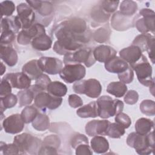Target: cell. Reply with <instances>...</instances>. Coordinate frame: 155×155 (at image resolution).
Here are the masks:
<instances>
[{"label": "cell", "mask_w": 155, "mask_h": 155, "mask_svg": "<svg viewBox=\"0 0 155 155\" xmlns=\"http://www.w3.org/2000/svg\"><path fill=\"white\" fill-rule=\"evenodd\" d=\"M38 63L43 72L52 75L59 73L63 68L62 61L56 58L42 56L38 60Z\"/></svg>", "instance_id": "cell-13"}, {"label": "cell", "mask_w": 155, "mask_h": 155, "mask_svg": "<svg viewBox=\"0 0 155 155\" xmlns=\"http://www.w3.org/2000/svg\"><path fill=\"white\" fill-rule=\"evenodd\" d=\"M139 99V94L136 91L131 90L125 93L124 100L125 102L129 105L135 104Z\"/></svg>", "instance_id": "cell-44"}, {"label": "cell", "mask_w": 155, "mask_h": 155, "mask_svg": "<svg viewBox=\"0 0 155 155\" xmlns=\"http://www.w3.org/2000/svg\"><path fill=\"white\" fill-rule=\"evenodd\" d=\"M46 90L49 94L53 96L63 97L67 94V87L61 82L53 81L48 85Z\"/></svg>", "instance_id": "cell-29"}, {"label": "cell", "mask_w": 155, "mask_h": 155, "mask_svg": "<svg viewBox=\"0 0 155 155\" xmlns=\"http://www.w3.org/2000/svg\"><path fill=\"white\" fill-rule=\"evenodd\" d=\"M96 61L100 62H106L116 55V51L110 46L101 45L96 47L93 51Z\"/></svg>", "instance_id": "cell-19"}, {"label": "cell", "mask_w": 155, "mask_h": 155, "mask_svg": "<svg viewBox=\"0 0 155 155\" xmlns=\"http://www.w3.org/2000/svg\"><path fill=\"white\" fill-rule=\"evenodd\" d=\"M116 123L122 125L125 129L128 128L131 124V120L130 117L123 112H120L117 114L114 119Z\"/></svg>", "instance_id": "cell-40"}, {"label": "cell", "mask_w": 155, "mask_h": 155, "mask_svg": "<svg viewBox=\"0 0 155 155\" xmlns=\"http://www.w3.org/2000/svg\"><path fill=\"white\" fill-rule=\"evenodd\" d=\"M24 124L21 114H13L4 120L2 127L6 133L15 134L23 130Z\"/></svg>", "instance_id": "cell-14"}, {"label": "cell", "mask_w": 155, "mask_h": 155, "mask_svg": "<svg viewBox=\"0 0 155 155\" xmlns=\"http://www.w3.org/2000/svg\"><path fill=\"white\" fill-rule=\"evenodd\" d=\"M131 68L135 71L138 81L143 85L150 87L154 84L152 77V67L143 54L139 61L131 66Z\"/></svg>", "instance_id": "cell-6"}, {"label": "cell", "mask_w": 155, "mask_h": 155, "mask_svg": "<svg viewBox=\"0 0 155 155\" xmlns=\"http://www.w3.org/2000/svg\"><path fill=\"white\" fill-rule=\"evenodd\" d=\"M51 82V81L50 78L47 74H45L43 73L35 79V84L39 86L44 90H47V87L48 85Z\"/></svg>", "instance_id": "cell-46"}, {"label": "cell", "mask_w": 155, "mask_h": 155, "mask_svg": "<svg viewBox=\"0 0 155 155\" xmlns=\"http://www.w3.org/2000/svg\"><path fill=\"white\" fill-rule=\"evenodd\" d=\"M5 71V66L2 62H1V76H2Z\"/></svg>", "instance_id": "cell-52"}, {"label": "cell", "mask_w": 155, "mask_h": 155, "mask_svg": "<svg viewBox=\"0 0 155 155\" xmlns=\"http://www.w3.org/2000/svg\"><path fill=\"white\" fill-rule=\"evenodd\" d=\"M18 102V97L14 94L10 93L5 96L1 97V111L3 113L7 108L13 107Z\"/></svg>", "instance_id": "cell-36"}, {"label": "cell", "mask_w": 155, "mask_h": 155, "mask_svg": "<svg viewBox=\"0 0 155 155\" xmlns=\"http://www.w3.org/2000/svg\"><path fill=\"white\" fill-rule=\"evenodd\" d=\"M15 38V33L12 31H5L1 35V44L11 45Z\"/></svg>", "instance_id": "cell-45"}, {"label": "cell", "mask_w": 155, "mask_h": 155, "mask_svg": "<svg viewBox=\"0 0 155 155\" xmlns=\"http://www.w3.org/2000/svg\"><path fill=\"white\" fill-rule=\"evenodd\" d=\"M74 91L78 94H84L91 98L98 97L102 92V85L95 79L76 81L73 85Z\"/></svg>", "instance_id": "cell-5"}, {"label": "cell", "mask_w": 155, "mask_h": 155, "mask_svg": "<svg viewBox=\"0 0 155 155\" xmlns=\"http://www.w3.org/2000/svg\"><path fill=\"white\" fill-rule=\"evenodd\" d=\"M142 16L136 21V27L142 33H148V31L154 33V12L151 9L142 8L139 12Z\"/></svg>", "instance_id": "cell-9"}, {"label": "cell", "mask_w": 155, "mask_h": 155, "mask_svg": "<svg viewBox=\"0 0 155 155\" xmlns=\"http://www.w3.org/2000/svg\"><path fill=\"white\" fill-rule=\"evenodd\" d=\"M110 124L108 120H93L88 122L85 126V132L89 136H104Z\"/></svg>", "instance_id": "cell-17"}, {"label": "cell", "mask_w": 155, "mask_h": 155, "mask_svg": "<svg viewBox=\"0 0 155 155\" xmlns=\"http://www.w3.org/2000/svg\"><path fill=\"white\" fill-rule=\"evenodd\" d=\"M31 44L32 47L39 51H45L50 49L52 45V40L46 34H43L34 38Z\"/></svg>", "instance_id": "cell-27"}, {"label": "cell", "mask_w": 155, "mask_h": 155, "mask_svg": "<svg viewBox=\"0 0 155 155\" xmlns=\"http://www.w3.org/2000/svg\"><path fill=\"white\" fill-rule=\"evenodd\" d=\"M4 79L9 82L12 87L20 89H28L31 85V79L23 72L8 73Z\"/></svg>", "instance_id": "cell-15"}, {"label": "cell", "mask_w": 155, "mask_h": 155, "mask_svg": "<svg viewBox=\"0 0 155 155\" xmlns=\"http://www.w3.org/2000/svg\"><path fill=\"white\" fill-rule=\"evenodd\" d=\"M0 56L1 59L10 67L15 65L18 59L17 53L11 45L1 44Z\"/></svg>", "instance_id": "cell-22"}, {"label": "cell", "mask_w": 155, "mask_h": 155, "mask_svg": "<svg viewBox=\"0 0 155 155\" xmlns=\"http://www.w3.org/2000/svg\"><path fill=\"white\" fill-rule=\"evenodd\" d=\"M32 126L38 131H45L50 127V119L47 115L39 113L32 122Z\"/></svg>", "instance_id": "cell-31"}, {"label": "cell", "mask_w": 155, "mask_h": 155, "mask_svg": "<svg viewBox=\"0 0 155 155\" xmlns=\"http://www.w3.org/2000/svg\"><path fill=\"white\" fill-rule=\"evenodd\" d=\"M137 9V4L133 1H123L120 5V13L124 16L133 15Z\"/></svg>", "instance_id": "cell-35"}, {"label": "cell", "mask_w": 155, "mask_h": 155, "mask_svg": "<svg viewBox=\"0 0 155 155\" xmlns=\"http://www.w3.org/2000/svg\"><path fill=\"white\" fill-rule=\"evenodd\" d=\"M76 114L78 116L82 118L96 117L98 116L96 101H92L89 104L80 107L77 110Z\"/></svg>", "instance_id": "cell-25"}, {"label": "cell", "mask_w": 155, "mask_h": 155, "mask_svg": "<svg viewBox=\"0 0 155 155\" xmlns=\"http://www.w3.org/2000/svg\"><path fill=\"white\" fill-rule=\"evenodd\" d=\"M62 98L49 94L45 91L39 93L34 99L35 106L42 111L46 109L55 110L62 104Z\"/></svg>", "instance_id": "cell-8"}, {"label": "cell", "mask_w": 155, "mask_h": 155, "mask_svg": "<svg viewBox=\"0 0 155 155\" xmlns=\"http://www.w3.org/2000/svg\"><path fill=\"white\" fill-rule=\"evenodd\" d=\"M90 143L92 150L97 154H104L109 149V143L107 139L103 136H94L91 139Z\"/></svg>", "instance_id": "cell-26"}, {"label": "cell", "mask_w": 155, "mask_h": 155, "mask_svg": "<svg viewBox=\"0 0 155 155\" xmlns=\"http://www.w3.org/2000/svg\"><path fill=\"white\" fill-rule=\"evenodd\" d=\"M119 55L122 59L129 63L130 67L139 61L143 56L141 50L134 45L121 50L119 51Z\"/></svg>", "instance_id": "cell-18"}, {"label": "cell", "mask_w": 155, "mask_h": 155, "mask_svg": "<svg viewBox=\"0 0 155 155\" xmlns=\"http://www.w3.org/2000/svg\"><path fill=\"white\" fill-rule=\"evenodd\" d=\"M15 10V4L11 1H5L0 3V11L2 16H11Z\"/></svg>", "instance_id": "cell-39"}, {"label": "cell", "mask_w": 155, "mask_h": 155, "mask_svg": "<svg viewBox=\"0 0 155 155\" xmlns=\"http://www.w3.org/2000/svg\"><path fill=\"white\" fill-rule=\"evenodd\" d=\"M98 116L107 119L116 116L124 109V103L120 100L113 99L109 96H102L97 101Z\"/></svg>", "instance_id": "cell-2"}, {"label": "cell", "mask_w": 155, "mask_h": 155, "mask_svg": "<svg viewBox=\"0 0 155 155\" xmlns=\"http://www.w3.org/2000/svg\"><path fill=\"white\" fill-rule=\"evenodd\" d=\"M22 71L31 80L36 79L43 73L42 70L39 67L38 60L36 59H33L27 62L22 67Z\"/></svg>", "instance_id": "cell-24"}, {"label": "cell", "mask_w": 155, "mask_h": 155, "mask_svg": "<svg viewBox=\"0 0 155 155\" xmlns=\"http://www.w3.org/2000/svg\"><path fill=\"white\" fill-rule=\"evenodd\" d=\"M82 44L80 42L72 39L64 38L58 39L53 45V50L60 55H65V54L76 51L81 48Z\"/></svg>", "instance_id": "cell-16"}, {"label": "cell", "mask_w": 155, "mask_h": 155, "mask_svg": "<svg viewBox=\"0 0 155 155\" xmlns=\"http://www.w3.org/2000/svg\"><path fill=\"white\" fill-rule=\"evenodd\" d=\"M13 143L19 148L21 154L29 153L36 154L40 150L41 140L28 133H22L14 137ZM39 152V151H38Z\"/></svg>", "instance_id": "cell-3"}, {"label": "cell", "mask_w": 155, "mask_h": 155, "mask_svg": "<svg viewBox=\"0 0 155 155\" xmlns=\"http://www.w3.org/2000/svg\"><path fill=\"white\" fill-rule=\"evenodd\" d=\"M18 18L22 29H26L31 27L35 20L34 10L26 3H21L17 6Z\"/></svg>", "instance_id": "cell-12"}, {"label": "cell", "mask_w": 155, "mask_h": 155, "mask_svg": "<svg viewBox=\"0 0 155 155\" xmlns=\"http://www.w3.org/2000/svg\"><path fill=\"white\" fill-rule=\"evenodd\" d=\"M62 24L67 28L70 31L79 36H85L84 32L87 27L86 22L81 19H72L62 23Z\"/></svg>", "instance_id": "cell-21"}, {"label": "cell", "mask_w": 155, "mask_h": 155, "mask_svg": "<svg viewBox=\"0 0 155 155\" xmlns=\"http://www.w3.org/2000/svg\"><path fill=\"white\" fill-rule=\"evenodd\" d=\"M119 3L118 1H104L102 2V7L105 12L112 13L117 9Z\"/></svg>", "instance_id": "cell-47"}, {"label": "cell", "mask_w": 155, "mask_h": 155, "mask_svg": "<svg viewBox=\"0 0 155 155\" xmlns=\"http://www.w3.org/2000/svg\"><path fill=\"white\" fill-rule=\"evenodd\" d=\"M153 127L154 122L145 117L139 119L135 124L136 132L142 135H146L149 133Z\"/></svg>", "instance_id": "cell-30"}, {"label": "cell", "mask_w": 155, "mask_h": 155, "mask_svg": "<svg viewBox=\"0 0 155 155\" xmlns=\"http://www.w3.org/2000/svg\"><path fill=\"white\" fill-rule=\"evenodd\" d=\"M68 104L74 108L81 107L83 105V101L81 97L75 94H72L68 96Z\"/></svg>", "instance_id": "cell-50"}, {"label": "cell", "mask_w": 155, "mask_h": 155, "mask_svg": "<svg viewBox=\"0 0 155 155\" xmlns=\"http://www.w3.org/2000/svg\"><path fill=\"white\" fill-rule=\"evenodd\" d=\"M118 78L120 82L124 84H130L131 83L134 78V73L133 70L131 68L130 66L122 73L117 74Z\"/></svg>", "instance_id": "cell-41"}, {"label": "cell", "mask_w": 155, "mask_h": 155, "mask_svg": "<svg viewBox=\"0 0 155 155\" xmlns=\"http://www.w3.org/2000/svg\"><path fill=\"white\" fill-rule=\"evenodd\" d=\"M12 92V86L9 82L5 79H2L1 81L0 85V96L4 97Z\"/></svg>", "instance_id": "cell-48"}, {"label": "cell", "mask_w": 155, "mask_h": 155, "mask_svg": "<svg viewBox=\"0 0 155 155\" xmlns=\"http://www.w3.org/2000/svg\"><path fill=\"white\" fill-rule=\"evenodd\" d=\"M76 155H92V149L90 147L88 144L83 143L79 145L76 148Z\"/></svg>", "instance_id": "cell-51"}, {"label": "cell", "mask_w": 155, "mask_h": 155, "mask_svg": "<svg viewBox=\"0 0 155 155\" xmlns=\"http://www.w3.org/2000/svg\"><path fill=\"white\" fill-rule=\"evenodd\" d=\"M0 151L3 154H6V155L21 154V153L19 148L14 143L6 144L2 142H1Z\"/></svg>", "instance_id": "cell-38"}, {"label": "cell", "mask_w": 155, "mask_h": 155, "mask_svg": "<svg viewBox=\"0 0 155 155\" xmlns=\"http://www.w3.org/2000/svg\"><path fill=\"white\" fill-rule=\"evenodd\" d=\"M127 143L129 147L134 148L139 154H150L154 150L153 131L146 135H142L136 132L131 133L127 138Z\"/></svg>", "instance_id": "cell-1"}, {"label": "cell", "mask_w": 155, "mask_h": 155, "mask_svg": "<svg viewBox=\"0 0 155 155\" xmlns=\"http://www.w3.org/2000/svg\"><path fill=\"white\" fill-rule=\"evenodd\" d=\"M70 143L71 147L75 149L79 145L83 143L88 144V139L84 134L78 133L72 137Z\"/></svg>", "instance_id": "cell-42"}, {"label": "cell", "mask_w": 155, "mask_h": 155, "mask_svg": "<svg viewBox=\"0 0 155 155\" xmlns=\"http://www.w3.org/2000/svg\"><path fill=\"white\" fill-rule=\"evenodd\" d=\"M53 7L51 4L47 1H42L40 7L36 10L41 15H49L52 12Z\"/></svg>", "instance_id": "cell-49"}, {"label": "cell", "mask_w": 155, "mask_h": 155, "mask_svg": "<svg viewBox=\"0 0 155 155\" xmlns=\"http://www.w3.org/2000/svg\"><path fill=\"white\" fill-rule=\"evenodd\" d=\"M130 65L119 56H114L105 62V68L107 71L112 73H120L125 71Z\"/></svg>", "instance_id": "cell-20"}, {"label": "cell", "mask_w": 155, "mask_h": 155, "mask_svg": "<svg viewBox=\"0 0 155 155\" xmlns=\"http://www.w3.org/2000/svg\"><path fill=\"white\" fill-rule=\"evenodd\" d=\"M60 139L56 135H50L47 137L44 141V147H49L57 148L60 145Z\"/></svg>", "instance_id": "cell-43"}, {"label": "cell", "mask_w": 155, "mask_h": 155, "mask_svg": "<svg viewBox=\"0 0 155 155\" xmlns=\"http://www.w3.org/2000/svg\"><path fill=\"white\" fill-rule=\"evenodd\" d=\"M96 62L93 51L90 48H81L76 51L68 53L64 55V64H77L84 63L87 67H90Z\"/></svg>", "instance_id": "cell-4"}, {"label": "cell", "mask_w": 155, "mask_h": 155, "mask_svg": "<svg viewBox=\"0 0 155 155\" xmlns=\"http://www.w3.org/2000/svg\"><path fill=\"white\" fill-rule=\"evenodd\" d=\"M141 112L147 116H154L155 114V104L152 100H143L140 104Z\"/></svg>", "instance_id": "cell-37"}, {"label": "cell", "mask_w": 155, "mask_h": 155, "mask_svg": "<svg viewBox=\"0 0 155 155\" xmlns=\"http://www.w3.org/2000/svg\"><path fill=\"white\" fill-rule=\"evenodd\" d=\"M132 45L137 46L141 51L148 52L153 64H154V37L150 33H142L137 36L132 42Z\"/></svg>", "instance_id": "cell-11"}, {"label": "cell", "mask_w": 155, "mask_h": 155, "mask_svg": "<svg viewBox=\"0 0 155 155\" xmlns=\"http://www.w3.org/2000/svg\"><path fill=\"white\" fill-rule=\"evenodd\" d=\"M125 128L120 124L114 122L110 123L107 129L106 134L110 137L119 139L125 134Z\"/></svg>", "instance_id": "cell-33"}, {"label": "cell", "mask_w": 155, "mask_h": 155, "mask_svg": "<svg viewBox=\"0 0 155 155\" xmlns=\"http://www.w3.org/2000/svg\"><path fill=\"white\" fill-rule=\"evenodd\" d=\"M45 34L44 26L39 23H35L26 29H22L18 35L17 41L21 45H27L36 37Z\"/></svg>", "instance_id": "cell-10"}, {"label": "cell", "mask_w": 155, "mask_h": 155, "mask_svg": "<svg viewBox=\"0 0 155 155\" xmlns=\"http://www.w3.org/2000/svg\"><path fill=\"white\" fill-rule=\"evenodd\" d=\"M107 91L116 97H121L127 93V87L125 84L120 81L111 82L108 85Z\"/></svg>", "instance_id": "cell-28"}, {"label": "cell", "mask_w": 155, "mask_h": 155, "mask_svg": "<svg viewBox=\"0 0 155 155\" xmlns=\"http://www.w3.org/2000/svg\"><path fill=\"white\" fill-rule=\"evenodd\" d=\"M85 74L86 69L82 64H67L62 68L59 76L64 82L71 84L81 81L85 77Z\"/></svg>", "instance_id": "cell-7"}, {"label": "cell", "mask_w": 155, "mask_h": 155, "mask_svg": "<svg viewBox=\"0 0 155 155\" xmlns=\"http://www.w3.org/2000/svg\"><path fill=\"white\" fill-rule=\"evenodd\" d=\"M39 112L33 105L26 106L21 112V117L25 124L32 122L38 114Z\"/></svg>", "instance_id": "cell-34"}, {"label": "cell", "mask_w": 155, "mask_h": 155, "mask_svg": "<svg viewBox=\"0 0 155 155\" xmlns=\"http://www.w3.org/2000/svg\"><path fill=\"white\" fill-rule=\"evenodd\" d=\"M17 97L19 101V105L21 107L23 106H27L30 104L35 96L33 93L28 88L18 92Z\"/></svg>", "instance_id": "cell-32"}, {"label": "cell", "mask_w": 155, "mask_h": 155, "mask_svg": "<svg viewBox=\"0 0 155 155\" xmlns=\"http://www.w3.org/2000/svg\"><path fill=\"white\" fill-rule=\"evenodd\" d=\"M1 27V33L5 31H12L16 33L21 28V25L17 16H11L2 18Z\"/></svg>", "instance_id": "cell-23"}]
</instances>
